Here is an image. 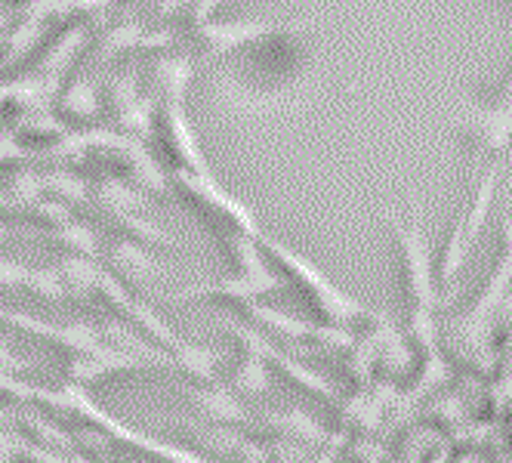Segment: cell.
Returning a JSON list of instances; mask_svg holds the SVG:
<instances>
[{
  "instance_id": "cell-2",
  "label": "cell",
  "mask_w": 512,
  "mask_h": 463,
  "mask_svg": "<svg viewBox=\"0 0 512 463\" xmlns=\"http://www.w3.org/2000/svg\"><path fill=\"white\" fill-rule=\"evenodd\" d=\"M460 127L485 152H503L512 139V102L497 96V102L491 105H472V109L463 112Z\"/></svg>"
},
{
  "instance_id": "cell-4",
  "label": "cell",
  "mask_w": 512,
  "mask_h": 463,
  "mask_svg": "<svg viewBox=\"0 0 512 463\" xmlns=\"http://www.w3.org/2000/svg\"><path fill=\"white\" fill-rule=\"evenodd\" d=\"M192 402H195L204 414H210V417H216V420H247V411L241 408V402L229 393V389H223V386L195 389V393H192Z\"/></svg>"
},
{
  "instance_id": "cell-1",
  "label": "cell",
  "mask_w": 512,
  "mask_h": 463,
  "mask_svg": "<svg viewBox=\"0 0 512 463\" xmlns=\"http://www.w3.org/2000/svg\"><path fill=\"white\" fill-rule=\"evenodd\" d=\"M494 189H497V167L488 170V176L482 180L479 195H475L472 207L466 210V217L457 223V232L451 235V241H448V247H445L442 266H438V278H442V281H451V278L460 272V266H463V260H466V254H469V244L475 241V235H479V229H482V223H485V217H488V207H491Z\"/></svg>"
},
{
  "instance_id": "cell-3",
  "label": "cell",
  "mask_w": 512,
  "mask_h": 463,
  "mask_svg": "<svg viewBox=\"0 0 512 463\" xmlns=\"http://www.w3.org/2000/svg\"><path fill=\"white\" fill-rule=\"evenodd\" d=\"M405 254H408V269H411V291L417 300V309H429L432 300V281H429V254L420 235V220L411 223V229L405 232Z\"/></svg>"
},
{
  "instance_id": "cell-5",
  "label": "cell",
  "mask_w": 512,
  "mask_h": 463,
  "mask_svg": "<svg viewBox=\"0 0 512 463\" xmlns=\"http://www.w3.org/2000/svg\"><path fill=\"white\" fill-rule=\"evenodd\" d=\"M232 383L241 389V393H250V396H256V393H269V386H272V374H269V368L263 365L260 355H250V359H244V362L235 368V374H232Z\"/></svg>"
}]
</instances>
